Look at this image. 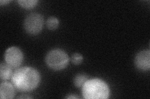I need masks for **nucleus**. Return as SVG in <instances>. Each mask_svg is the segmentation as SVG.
<instances>
[{
	"label": "nucleus",
	"mask_w": 150,
	"mask_h": 99,
	"mask_svg": "<svg viewBox=\"0 0 150 99\" xmlns=\"http://www.w3.org/2000/svg\"><path fill=\"white\" fill-rule=\"evenodd\" d=\"M11 81L19 91L27 92L35 89L40 82V74L38 71L31 67H22L13 73Z\"/></svg>",
	"instance_id": "f257e3e1"
},
{
	"label": "nucleus",
	"mask_w": 150,
	"mask_h": 99,
	"mask_svg": "<svg viewBox=\"0 0 150 99\" xmlns=\"http://www.w3.org/2000/svg\"><path fill=\"white\" fill-rule=\"evenodd\" d=\"M82 87V93L84 98L106 99L110 96L108 86L100 79H88Z\"/></svg>",
	"instance_id": "f03ea898"
},
{
	"label": "nucleus",
	"mask_w": 150,
	"mask_h": 99,
	"mask_svg": "<svg viewBox=\"0 0 150 99\" xmlns=\"http://www.w3.org/2000/svg\"><path fill=\"white\" fill-rule=\"evenodd\" d=\"M45 61L50 68L55 71H59L67 66L69 63V56L62 50L54 49L47 53Z\"/></svg>",
	"instance_id": "7ed1b4c3"
},
{
	"label": "nucleus",
	"mask_w": 150,
	"mask_h": 99,
	"mask_svg": "<svg viewBox=\"0 0 150 99\" xmlns=\"http://www.w3.org/2000/svg\"><path fill=\"white\" fill-rule=\"evenodd\" d=\"M43 17L39 13L33 12L28 15L24 21V27L28 34L36 35L43 29Z\"/></svg>",
	"instance_id": "20e7f679"
},
{
	"label": "nucleus",
	"mask_w": 150,
	"mask_h": 99,
	"mask_svg": "<svg viewBox=\"0 0 150 99\" xmlns=\"http://www.w3.org/2000/svg\"><path fill=\"white\" fill-rule=\"evenodd\" d=\"M6 63L13 68L20 66L23 60V54L21 50L16 46H11L6 50L4 53Z\"/></svg>",
	"instance_id": "39448f33"
},
{
	"label": "nucleus",
	"mask_w": 150,
	"mask_h": 99,
	"mask_svg": "<svg viewBox=\"0 0 150 99\" xmlns=\"http://www.w3.org/2000/svg\"><path fill=\"white\" fill-rule=\"evenodd\" d=\"M135 65L141 71H146L150 68V52L149 50H143L139 52L135 57Z\"/></svg>",
	"instance_id": "423d86ee"
},
{
	"label": "nucleus",
	"mask_w": 150,
	"mask_h": 99,
	"mask_svg": "<svg viewBox=\"0 0 150 99\" xmlns=\"http://www.w3.org/2000/svg\"><path fill=\"white\" fill-rule=\"evenodd\" d=\"M14 86L8 82H3L0 86V97L1 99H11L15 96Z\"/></svg>",
	"instance_id": "0eeeda50"
},
{
	"label": "nucleus",
	"mask_w": 150,
	"mask_h": 99,
	"mask_svg": "<svg viewBox=\"0 0 150 99\" xmlns=\"http://www.w3.org/2000/svg\"><path fill=\"white\" fill-rule=\"evenodd\" d=\"M12 69L6 63H2L0 66V78L1 81H6L11 76Z\"/></svg>",
	"instance_id": "6e6552de"
},
{
	"label": "nucleus",
	"mask_w": 150,
	"mask_h": 99,
	"mask_svg": "<svg viewBox=\"0 0 150 99\" xmlns=\"http://www.w3.org/2000/svg\"><path fill=\"white\" fill-rule=\"evenodd\" d=\"M88 79V78L86 75L79 74L74 77L73 82L75 86H76L77 87H80L83 86Z\"/></svg>",
	"instance_id": "1a4fd4ad"
},
{
	"label": "nucleus",
	"mask_w": 150,
	"mask_h": 99,
	"mask_svg": "<svg viewBox=\"0 0 150 99\" xmlns=\"http://www.w3.org/2000/svg\"><path fill=\"white\" fill-rule=\"evenodd\" d=\"M18 3L21 6L26 9H31L36 6L37 0H19Z\"/></svg>",
	"instance_id": "9d476101"
},
{
	"label": "nucleus",
	"mask_w": 150,
	"mask_h": 99,
	"mask_svg": "<svg viewBox=\"0 0 150 99\" xmlns=\"http://www.w3.org/2000/svg\"><path fill=\"white\" fill-rule=\"evenodd\" d=\"M46 26L50 30H55L59 26V21L55 17H50L47 19Z\"/></svg>",
	"instance_id": "9b49d317"
},
{
	"label": "nucleus",
	"mask_w": 150,
	"mask_h": 99,
	"mask_svg": "<svg viewBox=\"0 0 150 99\" xmlns=\"http://www.w3.org/2000/svg\"><path fill=\"white\" fill-rule=\"evenodd\" d=\"M83 60V56L79 53H74L71 57V62L75 65H79V64H81Z\"/></svg>",
	"instance_id": "f8f14e48"
},
{
	"label": "nucleus",
	"mask_w": 150,
	"mask_h": 99,
	"mask_svg": "<svg viewBox=\"0 0 150 99\" xmlns=\"http://www.w3.org/2000/svg\"><path fill=\"white\" fill-rule=\"evenodd\" d=\"M10 1H3V0H1V1H0V3H1V5L3 6V5H4V4H7V3H9Z\"/></svg>",
	"instance_id": "ddd939ff"
},
{
	"label": "nucleus",
	"mask_w": 150,
	"mask_h": 99,
	"mask_svg": "<svg viewBox=\"0 0 150 99\" xmlns=\"http://www.w3.org/2000/svg\"><path fill=\"white\" fill-rule=\"evenodd\" d=\"M67 98H79L77 96H69L66 97Z\"/></svg>",
	"instance_id": "4468645a"
},
{
	"label": "nucleus",
	"mask_w": 150,
	"mask_h": 99,
	"mask_svg": "<svg viewBox=\"0 0 150 99\" xmlns=\"http://www.w3.org/2000/svg\"><path fill=\"white\" fill-rule=\"evenodd\" d=\"M31 98V97H29V96H20V97H18V98Z\"/></svg>",
	"instance_id": "2eb2a0df"
}]
</instances>
